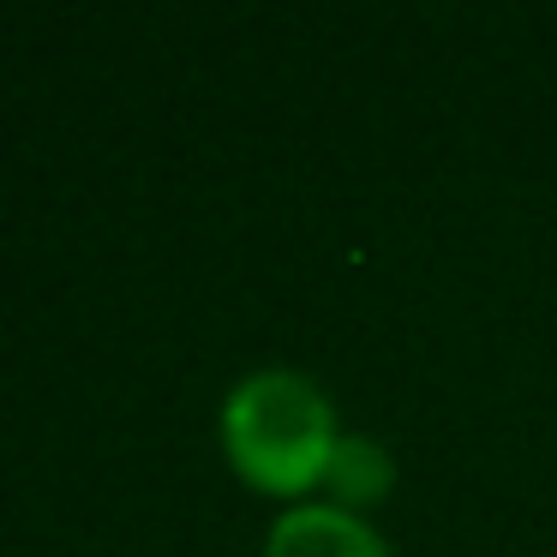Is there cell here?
Instances as JSON below:
<instances>
[{
  "mask_svg": "<svg viewBox=\"0 0 557 557\" xmlns=\"http://www.w3.org/2000/svg\"><path fill=\"white\" fill-rule=\"evenodd\" d=\"M389 492H396V461H389V449L377 444V437H366V432H342L336 461H330L324 492L318 497L354 509V516H372Z\"/></svg>",
  "mask_w": 557,
  "mask_h": 557,
  "instance_id": "obj_3",
  "label": "cell"
},
{
  "mask_svg": "<svg viewBox=\"0 0 557 557\" xmlns=\"http://www.w3.org/2000/svg\"><path fill=\"white\" fill-rule=\"evenodd\" d=\"M222 456H228L234 480L258 497L288 504H312L324 492V473L342 444V413L330 389L300 366H258V372L234 377L216 413Z\"/></svg>",
  "mask_w": 557,
  "mask_h": 557,
  "instance_id": "obj_1",
  "label": "cell"
},
{
  "mask_svg": "<svg viewBox=\"0 0 557 557\" xmlns=\"http://www.w3.org/2000/svg\"><path fill=\"white\" fill-rule=\"evenodd\" d=\"M258 557H396L372 516H354L342 504H288L264 533Z\"/></svg>",
  "mask_w": 557,
  "mask_h": 557,
  "instance_id": "obj_2",
  "label": "cell"
}]
</instances>
